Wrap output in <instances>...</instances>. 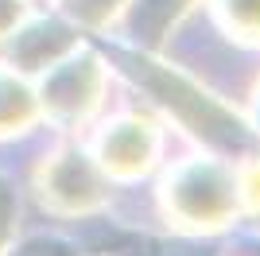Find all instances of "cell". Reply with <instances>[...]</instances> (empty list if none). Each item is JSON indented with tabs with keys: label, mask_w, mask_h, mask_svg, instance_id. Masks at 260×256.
Here are the masks:
<instances>
[{
	"label": "cell",
	"mask_w": 260,
	"mask_h": 256,
	"mask_svg": "<svg viewBox=\"0 0 260 256\" xmlns=\"http://www.w3.org/2000/svg\"><path fill=\"white\" fill-rule=\"evenodd\" d=\"M167 210H175L179 225L190 229H221L237 202V182L217 163H183L163 182Z\"/></svg>",
	"instance_id": "cell-1"
},
{
	"label": "cell",
	"mask_w": 260,
	"mask_h": 256,
	"mask_svg": "<svg viewBox=\"0 0 260 256\" xmlns=\"http://www.w3.org/2000/svg\"><path fill=\"white\" fill-rule=\"evenodd\" d=\"M43 202L58 213H86L101 202V179L86 155L62 151L43 163Z\"/></svg>",
	"instance_id": "cell-2"
},
{
	"label": "cell",
	"mask_w": 260,
	"mask_h": 256,
	"mask_svg": "<svg viewBox=\"0 0 260 256\" xmlns=\"http://www.w3.org/2000/svg\"><path fill=\"white\" fill-rule=\"evenodd\" d=\"M101 167L113 175H140L152 167L155 155V128L140 117H120L101 132L98 144Z\"/></svg>",
	"instance_id": "cell-3"
},
{
	"label": "cell",
	"mask_w": 260,
	"mask_h": 256,
	"mask_svg": "<svg viewBox=\"0 0 260 256\" xmlns=\"http://www.w3.org/2000/svg\"><path fill=\"white\" fill-rule=\"evenodd\" d=\"M58 70L51 74V85L43 89V101L54 113H86V109L98 105V89H101V70L98 58H86V62H54Z\"/></svg>",
	"instance_id": "cell-4"
},
{
	"label": "cell",
	"mask_w": 260,
	"mask_h": 256,
	"mask_svg": "<svg viewBox=\"0 0 260 256\" xmlns=\"http://www.w3.org/2000/svg\"><path fill=\"white\" fill-rule=\"evenodd\" d=\"M35 117V97L23 82H16L12 74H0V132L27 124Z\"/></svg>",
	"instance_id": "cell-5"
},
{
	"label": "cell",
	"mask_w": 260,
	"mask_h": 256,
	"mask_svg": "<svg viewBox=\"0 0 260 256\" xmlns=\"http://www.w3.org/2000/svg\"><path fill=\"white\" fill-rule=\"evenodd\" d=\"M217 16L229 35L260 43V0H217Z\"/></svg>",
	"instance_id": "cell-6"
},
{
	"label": "cell",
	"mask_w": 260,
	"mask_h": 256,
	"mask_svg": "<svg viewBox=\"0 0 260 256\" xmlns=\"http://www.w3.org/2000/svg\"><path fill=\"white\" fill-rule=\"evenodd\" d=\"M66 12H74L82 23H93V27H101V23L113 20V12L124 8V0H62Z\"/></svg>",
	"instance_id": "cell-7"
},
{
	"label": "cell",
	"mask_w": 260,
	"mask_h": 256,
	"mask_svg": "<svg viewBox=\"0 0 260 256\" xmlns=\"http://www.w3.org/2000/svg\"><path fill=\"white\" fill-rule=\"evenodd\" d=\"M20 16H23V8H20V0H0V39L20 23Z\"/></svg>",
	"instance_id": "cell-8"
},
{
	"label": "cell",
	"mask_w": 260,
	"mask_h": 256,
	"mask_svg": "<svg viewBox=\"0 0 260 256\" xmlns=\"http://www.w3.org/2000/svg\"><path fill=\"white\" fill-rule=\"evenodd\" d=\"M136 8L140 12H163V16H167V12H179V8H186V0H136Z\"/></svg>",
	"instance_id": "cell-9"
},
{
	"label": "cell",
	"mask_w": 260,
	"mask_h": 256,
	"mask_svg": "<svg viewBox=\"0 0 260 256\" xmlns=\"http://www.w3.org/2000/svg\"><path fill=\"white\" fill-rule=\"evenodd\" d=\"M20 256H62V248H58V245H47V241H35V245L20 248Z\"/></svg>",
	"instance_id": "cell-10"
},
{
	"label": "cell",
	"mask_w": 260,
	"mask_h": 256,
	"mask_svg": "<svg viewBox=\"0 0 260 256\" xmlns=\"http://www.w3.org/2000/svg\"><path fill=\"white\" fill-rule=\"evenodd\" d=\"M8 213H12V202H8V194L0 190V241H4V233H8Z\"/></svg>",
	"instance_id": "cell-11"
}]
</instances>
